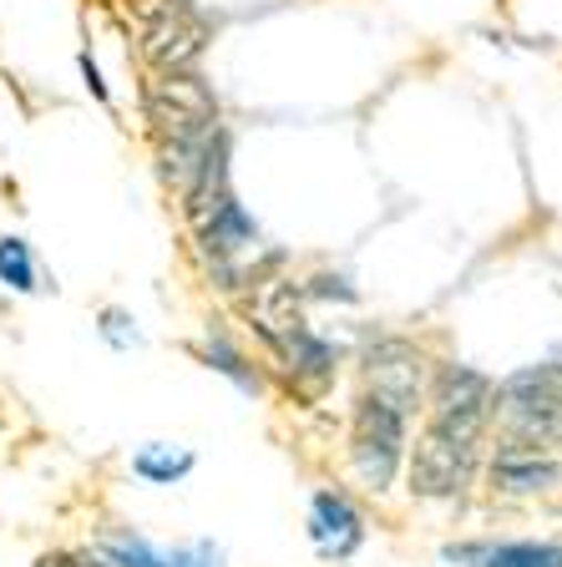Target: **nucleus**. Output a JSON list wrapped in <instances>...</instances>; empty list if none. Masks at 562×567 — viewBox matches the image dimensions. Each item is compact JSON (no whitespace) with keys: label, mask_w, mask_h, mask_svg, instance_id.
<instances>
[{"label":"nucleus","mask_w":562,"mask_h":567,"mask_svg":"<svg viewBox=\"0 0 562 567\" xmlns=\"http://www.w3.org/2000/svg\"><path fill=\"white\" fill-rule=\"evenodd\" d=\"M406 446H410V415L396 411L390 401L360 390V401L350 411V466L375 496L390 492L396 476L406 472Z\"/></svg>","instance_id":"1"},{"label":"nucleus","mask_w":562,"mask_h":567,"mask_svg":"<svg viewBox=\"0 0 562 567\" xmlns=\"http://www.w3.org/2000/svg\"><path fill=\"white\" fill-rule=\"evenodd\" d=\"M137 11V51L153 71H193L208 51V16L193 0H132Z\"/></svg>","instance_id":"2"},{"label":"nucleus","mask_w":562,"mask_h":567,"mask_svg":"<svg viewBox=\"0 0 562 567\" xmlns=\"http://www.w3.org/2000/svg\"><path fill=\"white\" fill-rule=\"evenodd\" d=\"M481 476V441H461L451 431L421 425L416 446H406V482L421 502H457Z\"/></svg>","instance_id":"3"},{"label":"nucleus","mask_w":562,"mask_h":567,"mask_svg":"<svg viewBox=\"0 0 562 567\" xmlns=\"http://www.w3.org/2000/svg\"><path fill=\"white\" fill-rule=\"evenodd\" d=\"M142 112L157 137H203V132L223 127L218 92L198 71H153L142 82Z\"/></svg>","instance_id":"4"},{"label":"nucleus","mask_w":562,"mask_h":567,"mask_svg":"<svg viewBox=\"0 0 562 567\" xmlns=\"http://www.w3.org/2000/svg\"><path fill=\"white\" fill-rule=\"evenodd\" d=\"M492 375H481L471 365H431V385H426V425L451 431L461 441H487L492 431Z\"/></svg>","instance_id":"5"},{"label":"nucleus","mask_w":562,"mask_h":567,"mask_svg":"<svg viewBox=\"0 0 562 567\" xmlns=\"http://www.w3.org/2000/svg\"><path fill=\"white\" fill-rule=\"evenodd\" d=\"M360 370H365V390L390 401L396 411L416 415L426 405V385H431V354L406 334H380L360 350Z\"/></svg>","instance_id":"6"},{"label":"nucleus","mask_w":562,"mask_h":567,"mask_svg":"<svg viewBox=\"0 0 562 567\" xmlns=\"http://www.w3.org/2000/svg\"><path fill=\"white\" fill-rule=\"evenodd\" d=\"M309 543L325 563H350L365 547V512L350 502L340 486H319L309 496Z\"/></svg>","instance_id":"7"},{"label":"nucleus","mask_w":562,"mask_h":567,"mask_svg":"<svg viewBox=\"0 0 562 567\" xmlns=\"http://www.w3.org/2000/svg\"><path fill=\"white\" fill-rule=\"evenodd\" d=\"M487 482L507 496H538L552 492L562 482V456H538V451H512L497 446V456L487 461Z\"/></svg>","instance_id":"8"},{"label":"nucleus","mask_w":562,"mask_h":567,"mask_svg":"<svg viewBox=\"0 0 562 567\" xmlns=\"http://www.w3.org/2000/svg\"><path fill=\"white\" fill-rule=\"evenodd\" d=\"M441 557L471 567H562V543H471L446 547Z\"/></svg>","instance_id":"9"},{"label":"nucleus","mask_w":562,"mask_h":567,"mask_svg":"<svg viewBox=\"0 0 562 567\" xmlns=\"http://www.w3.org/2000/svg\"><path fill=\"white\" fill-rule=\"evenodd\" d=\"M193 354H198V360H203L208 370H218L223 380H234V385L244 390V395H264V390H269L264 370H258L254 360H248V354L238 350L234 340H228V334H213V330H208V340H203Z\"/></svg>","instance_id":"10"},{"label":"nucleus","mask_w":562,"mask_h":567,"mask_svg":"<svg viewBox=\"0 0 562 567\" xmlns=\"http://www.w3.org/2000/svg\"><path fill=\"white\" fill-rule=\"evenodd\" d=\"M193 466H198V456L187 446H173V441H147V446L132 456V472L153 486H177L183 476H193Z\"/></svg>","instance_id":"11"},{"label":"nucleus","mask_w":562,"mask_h":567,"mask_svg":"<svg viewBox=\"0 0 562 567\" xmlns=\"http://www.w3.org/2000/svg\"><path fill=\"white\" fill-rule=\"evenodd\" d=\"M92 553H102L112 567H167V553H157L147 537H137L127 527H106Z\"/></svg>","instance_id":"12"},{"label":"nucleus","mask_w":562,"mask_h":567,"mask_svg":"<svg viewBox=\"0 0 562 567\" xmlns=\"http://www.w3.org/2000/svg\"><path fill=\"white\" fill-rule=\"evenodd\" d=\"M0 284L16 289V295H35V289H47V284H41V269H35L31 244L16 238V234L0 238Z\"/></svg>","instance_id":"13"},{"label":"nucleus","mask_w":562,"mask_h":567,"mask_svg":"<svg viewBox=\"0 0 562 567\" xmlns=\"http://www.w3.org/2000/svg\"><path fill=\"white\" fill-rule=\"evenodd\" d=\"M96 330H102V340L112 344V350H137L142 344V330H137V319L127 315V309H117V305H106L102 315H96Z\"/></svg>","instance_id":"14"},{"label":"nucleus","mask_w":562,"mask_h":567,"mask_svg":"<svg viewBox=\"0 0 562 567\" xmlns=\"http://www.w3.org/2000/svg\"><path fill=\"white\" fill-rule=\"evenodd\" d=\"M167 567H223V547L213 543H183L167 553Z\"/></svg>","instance_id":"15"},{"label":"nucleus","mask_w":562,"mask_h":567,"mask_svg":"<svg viewBox=\"0 0 562 567\" xmlns=\"http://www.w3.org/2000/svg\"><path fill=\"white\" fill-rule=\"evenodd\" d=\"M41 567H112V563L102 553H92V547H67V553L41 557Z\"/></svg>","instance_id":"16"},{"label":"nucleus","mask_w":562,"mask_h":567,"mask_svg":"<svg viewBox=\"0 0 562 567\" xmlns=\"http://www.w3.org/2000/svg\"><path fill=\"white\" fill-rule=\"evenodd\" d=\"M76 66H82V76H86V92H92L96 102H112V92H106V82H102V71H96V61H92V56H82Z\"/></svg>","instance_id":"17"}]
</instances>
